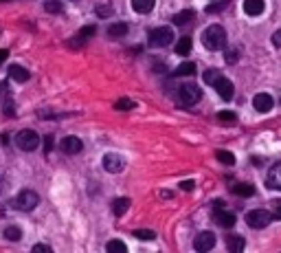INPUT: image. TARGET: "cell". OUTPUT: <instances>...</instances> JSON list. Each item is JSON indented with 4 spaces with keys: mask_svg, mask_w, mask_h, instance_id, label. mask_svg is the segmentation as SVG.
<instances>
[{
    "mask_svg": "<svg viewBox=\"0 0 281 253\" xmlns=\"http://www.w3.org/2000/svg\"><path fill=\"white\" fill-rule=\"evenodd\" d=\"M193 73H196V64H193V62H182L174 71V75L176 77H187V75H193Z\"/></svg>",
    "mask_w": 281,
    "mask_h": 253,
    "instance_id": "cell-22",
    "label": "cell"
},
{
    "mask_svg": "<svg viewBox=\"0 0 281 253\" xmlns=\"http://www.w3.org/2000/svg\"><path fill=\"white\" fill-rule=\"evenodd\" d=\"M193 247H196V251H211L215 247V235L211 231H202V233H198Z\"/></svg>",
    "mask_w": 281,
    "mask_h": 253,
    "instance_id": "cell-10",
    "label": "cell"
},
{
    "mask_svg": "<svg viewBox=\"0 0 281 253\" xmlns=\"http://www.w3.org/2000/svg\"><path fill=\"white\" fill-rule=\"evenodd\" d=\"M44 7H46V11H51V14H60V11H61V5H60V2H55V0H53V2H46Z\"/></svg>",
    "mask_w": 281,
    "mask_h": 253,
    "instance_id": "cell-34",
    "label": "cell"
},
{
    "mask_svg": "<svg viewBox=\"0 0 281 253\" xmlns=\"http://www.w3.org/2000/svg\"><path fill=\"white\" fill-rule=\"evenodd\" d=\"M101 163H103L105 172H110V174H119L123 168H125V159H123V156H119V154H114V152L105 154Z\"/></svg>",
    "mask_w": 281,
    "mask_h": 253,
    "instance_id": "cell-7",
    "label": "cell"
},
{
    "mask_svg": "<svg viewBox=\"0 0 281 253\" xmlns=\"http://www.w3.org/2000/svg\"><path fill=\"white\" fill-rule=\"evenodd\" d=\"M147 42H149V46H154V49H162V46L174 42V31H171V27H158L149 33Z\"/></svg>",
    "mask_w": 281,
    "mask_h": 253,
    "instance_id": "cell-2",
    "label": "cell"
},
{
    "mask_svg": "<svg viewBox=\"0 0 281 253\" xmlns=\"http://www.w3.org/2000/svg\"><path fill=\"white\" fill-rule=\"evenodd\" d=\"M105 249H108V251H112V253H117V251H119V253H123L127 247L121 242V240H110V242L105 244Z\"/></svg>",
    "mask_w": 281,
    "mask_h": 253,
    "instance_id": "cell-28",
    "label": "cell"
},
{
    "mask_svg": "<svg viewBox=\"0 0 281 253\" xmlns=\"http://www.w3.org/2000/svg\"><path fill=\"white\" fill-rule=\"evenodd\" d=\"M2 95H7V82H2V84H0V99H4Z\"/></svg>",
    "mask_w": 281,
    "mask_h": 253,
    "instance_id": "cell-42",
    "label": "cell"
},
{
    "mask_svg": "<svg viewBox=\"0 0 281 253\" xmlns=\"http://www.w3.org/2000/svg\"><path fill=\"white\" fill-rule=\"evenodd\" d=\"M4 238L11 240V242H16V240L22 238V231L18 229V227H7V229H4Z\"/></svg>",
    "mask_w": 281,
    "mask_h": 253,
    "instance_id": "cell-26",
    "label": "cell"
},
{
    "mask_svg": "<svg viewBox=\"0 0 281 253\" xmlns=\"http://www.w3.org/2000/svg\"><path fill=\"white\" fill-rule=\"evenodd\" d=\"M266 2L263 0H244V11L246 16H261Z\"/></svg>",
    "mask_w": 281,
    "mask_h": 253,
    "instance_id": "cell-15",
    "label": "cell"
},
{
    "mask_svg": "<svg viewBox=\"0 0 281 253\" xmlns=\"http://www.w3.org/2000/svg\"><path fill=\"white\" fill-rule=\"evenodd\" d=\"M156 5V0H132V9L139 14H149Z\"/></svg>",
    "mask_w": 281,
    "mask_h": 253,
    "instance_id": "cell-16",
    "label": "cell"
},
{
    "mask_svg": "<svg viewBox=\"0 0 281 253\" xmlns=\"http://www.w3.org/2000/svg\"><path fill=\"white\" fill-rule=\"evenodd\" d=\"M29 71L22 66H18V64H13V66H9V80L18 82V84H24V82H29Z\"/></svg>",
    "mask_w": 281,
    "mask_h": 253,
    "instance_id": "cell-14",
    "label": "cell"
},
{
    "mask_svg": "<svg viewBox=\"0 0 281 253\" xmlns=\"http://www.w3.org/2000/svg\"><path fill=\"white\" fill-rule=\"evenodd\" d=\"M134 106H136V104L132 102V99H125V97H123V99H119V102L114 104V108H117V110H132V108H134Z\"/></svg>",
    "mask_w": 281,
    "mask_h": 253,
    "instance_id": "cell-29",
    "label": "cell"
},
{
    "mask_svg": "<svg viewBox=\"0 0 281 253\" xmlns=\"http://www.w3.org/2000/svg\"><path fill=\"white\" fill-rule=\"evenodd\" d=\"M176 53L182 55V58H184V55L191 53V38H187V36L180 38V40L176 42Z\"/></svg>",
    "mask_w": 281,
    "mask_h": 253,
    "instance_id": "cell-20",
    "label": "cell"
},
{
    "mask_svg": "<svg viewBox=\"0 0 281 253\" xmlns=\"http://www.w3.org/2000/svg\"><path fill=\"white\" fill-rule=\"evenodd\" d=\"M61 150H64L66 154H79V152L83 150V143H81V139H77V137H66V139H61Z\"/></svg>",
    "mask_w": 281,
    "mask_h": 253,
    "instance_id": "cell-12",
    "label": "cell"
},
{
    "mask_svg": "<svg viewBox=\"0 0 281 253\" xmlns=\"http://www.w3.org/2000/svg\"><path fill=\"white\" fill-rule=\"evenodd\" d=\"M218 119L220 121H226V124H233L237 117H235V112H231V110H222V112H218Z\"/></svg>",
    "mask_w": 281,
    "mask_h": 253,
    "instance_id": "cell-31",
    "label": "cell"
},
{
    "mask_svg": "<svg viewBox=\"0 0 281 253\" xmlns=\"http://www.w3.org/2000/svg\"><path fill=\"white\" fill-rule=\"evenodd\" d=\"M213 218L220 227H224V229H231V227L235 225V216H233L231 211H224V209H218V211L213 213Z\"/></svg>",
    "mask_w": 281,
    "mask_h": 253,
    "instance_id": "cell-13",
    "label": "cell"
},
{
    "mask_svg": "<svg viewBox=\"0 0 281 253\" xmlns=\"http://www.w3.org/2000/svg\"><path fill=\"white\" fill-rule=\"evenodd\" d=\"M226 5H228V0H224V2H220V5H211L209 11H222V7H226Z\"/></svg>",
    "mask_w": 281,
    "mask_h": 253,
    "instance_id": "cell-38",
    "label": "cell"
},
{
    "mask_svg": "<svg viewBox=\"0 0 281 253\" xmlns=\"http://www.w3.org/2000/svg\"><path fill=\"white\" fill-rule=\"evenodd\" d=\"M220 75H222V73H220V71H215V68H209V71H204V75H202V80H204V84L213 86L215 82L220 80Z\"/></svg>",
    "mask_w": 281,
    "mask_h": 253,
    "instance_id": "cell-24",
    "label": "cell"
},
{
    "mask_svg": "<svg viewBox=\"0 0 281 253\" xmlns=\"http://www.w3.org/2000/svg\"><path fill=\"white\" fill-rule=\"evenodd\" d=\"M112 209H114V216L121 218L123 213L130 209V198H117V200L112 203Z\"/></svg>",
    "mask_w": 281,
    "mask_h": 253,
    "instance_id": "cell-21",
    "label": "cell"
},
{
    "mask_svg": "<svg viewBox=\"0 0 281 253\" xmlns=\"http://www.w3.org/2000/svg\"><path fill=\"white\" fill-rule=\"evenodd\" d=\"M44 150H46V152L53 150V137H46V139H44Z\"/></svg>",
    "mask_w": 281,
    "mask_h": 253,
    "instance_id": "cell-39",
    "label": "cell"
},
{
    "mask_svg": "<svg viewBox=\"0 0 281 253\" xmlns=\"http://www.w3.org/2000/svg\"><path fill=\"white\" fill-rule=\"evenodd\" d=\"M218 161H220V163H224V165H235V156H233L231 152H226V150L218 152Z\"/></svg>",
    "mask_w": 281,
    "mask_h": 253,
    "instance_id": "cell-27",
    "label": "cell"
},
{
    "mask_svg": "<svg viewBox=\"0 0 281 253\" xmlns=\"http://www.w3.org/2000/svg\"><path fill=\"white\" fill-rule=\"evenodd\" d=\"M226 247H228V251H241V249H244V238H241V235H228Z\"/></svg>",
    "mask_w": 281,
    "mask_h": 253,
    "instance_id": "cell-23",
    "label": "cell"
},
{
    "mask_svg": "<svg viewBox=\"0 0 281 253\" xmlns=\"http://www.w3.org/2000/svg\"><path fill=\"white\" fill-rule=\"evenodd\" d=\"M272 220H281V200H277L275 211H272Z\"/></svg>",
    "mask_w": 281,
    "mask_h": 253,
    "instance_id": "cell-35",
    "label": "cell"
},
{
    "mask_svg": "<svg viewBox=\"0 0 281 253\" xmlns=\"http://www.w3.org/2000/svg\"><path fill=\"white\" fill-rule=\"evenodd\" d=\"M134 235H136V238H140V240H154V238H156V233L149 231V229H139V231H134Z\"/></svg>",
    "mask_w": 281,
    "mask_h": 253,
    "instance_id": "cell-32",
    "label": "cell"
},
{
    "mask_svg": "<svg viewBox=\"0 0 281 253\" xmlns=\"http://www.w3.org/2000/svg\"><path fill=\"white\" fill-rule=\"evenodd\" d=\"M213 88L218 90V95L224 99V102H231V99H233V93H235V86H233V82L226 80L224 75H220V80L213 84Z\"/></svg>",
    "mask_w": 281,
    "mask_h": 253,
    "instance_id": "cell-8",
    "label": "cell"
},
{
    "mask_svg": "<svg viewBox=\"0 0 281 253\" xmlns=\"http://www.w3.org/2000/svg\"><path fill=\"white\" fill-rule=\"evenodd\" d=\"M193 185H196L193 181H182V183H180V187H182L184 191H191V190H193Z\"/></svg>",
    "mask_w": 281,
    "mask_h": 253,
    "instance_id": "cell-37",
    "label": "cell"
},
{
    "mask_svg": "<svg viewBox=\"0 0 281 253\" xmlns=\"http://www.w3.org/2000/svg\"><path fill=\"white\" fill-rule=\"evenodd\" d=\"M193 9H184V11H180V14H176L174 16V24L176 27H182V24H187V22H191L193 20Z\"/></svg>",
    "mask_w": 281,
    "mask_h": 253,
    "instance_id": "cell-19",
    "label": "cell"
},
{
    "mask_svg": "<svg viewBox=\"0 0 281 253\" xmlns=\"http://www.w3.org/2000/svg\"><path fill=\"white\" fill-rule=\"evenodd\" d=\"M233 194L248 198V196H253V194H255V185H250V183H237V185L233 187Z\"/></svg>",
    "mask_w": 281,
    "mask_h": 253,
    "instance_id": "cell-18",
    "label": "cell"
},
{
    "mask_svg": "<svg viewBox=\"0 0 281 253\" xmlns=\"http://www.w3.org/2000/svg\"><path fill=\"white\" fill-rule=\"evenodd\" d=\"M200 97H202V90L196 84H184L178 90V104H182V106H193V104L200 102Z\"/></svg>",
    "mask_w": 281,
    "mask_h": 253,
    "instance_id": "cell-4",
    "label": "cell"
},
{
    "mask_svg": "<svg viewBox=\"0 0 281 253\" xmlns=\"http://www.w3.org/2000/svg\"><path fill=\"white\" fill-rule=\"evenodd\" d=\"M7 58H9V51L2 49V51H0V64H4V60H7Z\"/></svg>",
    "mask_w": 281,
    "mask_h": 253,
    "instance_id": "cell-41",
    "label": "cell"
},
{
    "mask_svg": "<svg viewBox=\"0 0 281 253\" xmlns=\"http://www.w3.org/2000/svg\"><path fill=\"white\" fill-rule=\"evenodd\" d=\"M202 44H204L209 51L224 49V44H226V31H224V27H220V24H211V27L202 33Z\"/></svg>",
    "mask_w": 281,
    "mask_h": 253,
    "instance_id": "cell-1",
    "label": "cell"
},
{
    "mask_svg": "<svg viewBox=\"0 0 281 253\" xmlns=\"http://www.w3.org/2000/svg\"><path fill=\"white\" fill-rule=\"evenodd\" d=\"M38 203H40V196L35 194V191H31V190L20 191V194L16 196V200H13L16 209H20V211H31V209L38 207Z\"/></svg>",
    "mask_w": 281,
    "mask_h": 253,
    "instance_id": "cell-5",
    "label": "cell"
},
{
    "mask_svg": "<svg viewBox=\"0 0 281 253\" xmlns=\"http://www.w3.org/2000/svg\"><path fill=\"white\" fill-rule=\"evenodd\" d=\"M33 251H44V253H48V251H51V247H46V244H35Z\"/></svg>",
    "mask_w": 281,
    "mask_h": 253,
    "instance_id": "cell-40",
    "label": "cell"
},
{
    "mask_svg": "<svg viewBox=\"0 0 281 253\" xmlns=\"http://www.w3.org/2000/svg\"><path fill=\"white\" fill-rule=\"evenodd\" d=\"M90 36H95V27H92V24H88V27H83V29H81V33H79L77 40H73V44H75V46H79V42H83L86 38H90Z\"/></svg>",
    "mask_w": 281,
    "mask_h": 253,
    "instance_id": "cell-25",
    "label": "cell"
},
{
    "mask_svg": "<svg viewBox=\"0 0 281 253\" xmlns=\"http://www.w3.org/2000/svg\"><path fill=\"white\" fill-rule=\"evenodd\" d=\"M266 185L270 187V190H281V163H275L270 169H268Z\"/></svg>",
    "mask_w": 281,
    "mask_h": 253,
    "instance_id": "cell-11",
    "label": "cell"
},
{
    "mask_svg": "<svg viewBox=\"0 0 281 253\" xmlns=\"http://www.w3.org/2000/svg\"><path fill=\"white\" fill-rule=\"evenodd\" d=\"M272 222V213L266 211V209H253V211L246 213V225L250 229H263Z\"/></svg>",
    "mask_w": 281,
    "mask_h": 253,
    "instance_id": "cell-3",
    "label": "cell"
},
{
    "mask_svg": "<svg viewBox=\"0 0 281 253\" xmlns=\"http://www.w3.org/2000/svg\"><path fill=\"white\" fill-rule=\"evenodd\" d=\"M97 16H99V18H108V16H112V9H110L108 5H99L97 7Z\"/></svg>",
    "mask_w": 281,
    "mask_h": 253,
    "instance_id": "cell-33",
    "label": "cell"
},
{
    "mask_svg": "<svg viewBox=\"0 0 281 253\" xmlns=\"http://www.w3.org/2000/svg\"><path fill=\"white\" fill-rule=\"evenodd\" d=\"M253 106L257 112H268V110H272V106H275V99H272V95H268V93H257L253 97Z\"/></svg>",
    "mask_w": 281,
    "mask_h": 253,
    "instance_id": "cell-9",
    "label": "cell"
},
{
    "mask_svg": "<svg viewBox=\"0 0 281 253\" xmlns=\"http://www.w3.org/2000/svg\"><path fill=\"white\" fill-rule=\"evenodd\" d=\"M224 58H226V62H228V64H235L237 60H240V49H235V46H233V49H226Z\"/></svg>",
    "mask_w": 281,
    "mask_h": 253,
    "instance_id": "cell-30",
    "label": "cell"
},
{
    "mask_svg": "<svg viewBox=\"0 0 281 253\" xmlns=\"http://www.w3.org/2000/svg\"><path fill=\"white\" fill-rule=\"evenodd\" d=\"M125 33H127L125 22H117V24H112V27H108V38H112V40H119V38H123Z\"/></svg>",
    "mask_w": 281,
    "mask_h": 253,
    "instance_id": "cell-17",
    "label": "cell"
},
{
    "mask_svg": "<svg viewBox=\"0 0 281 253\" xmlns=\"http://www.w3.org/2000/svg\"><path fill=\"white\" fill-rule=\"evenodd\" d=\"M16 146L20 148V150H24V152L35 150V148L40 146L38 132H33V130H22V132H18L16 134Z\"/></svg>",
    "mask_w": 281,
    "mask_h": 253,
    "instance_id": "cell-6",
    "label": "cell"
},
{
    "mask_svg": "<svg viewBox=\"0 0 281 253\" xmlns=\"http://www.w3.org/2000/svg\"><path fill=\"white\" fill-rule=\"evenodd\" d=\"M272 44L279 46V49H281V29H279V31L272 33Z\"/></svg>",
    "mask_w": 281,
    "mask_h": 253,
    "instance_id": "cell-36",
    "label": "cell"
}]
</instances>
